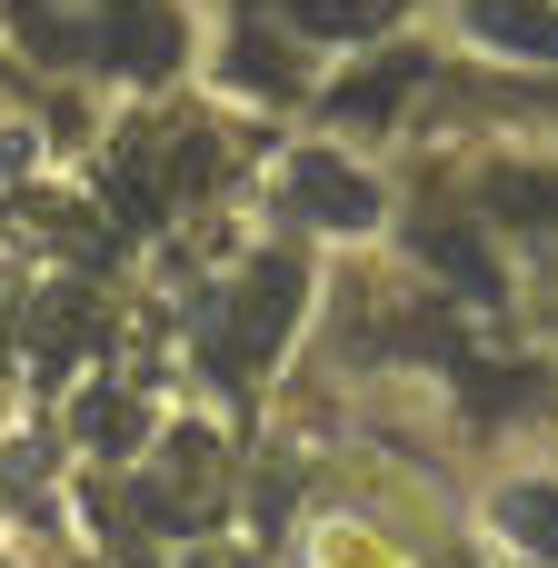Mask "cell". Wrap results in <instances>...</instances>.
<instances>
[{
  "label": "cell",
  "mask_w": 558,
  "mask_h": 568,
  "mask_svg": "<svg viewBox=\"0 0 558 568\" xmlns=\"http://www.w3.org/2000/svg\"><path fill=\"white\" fill-rule=\"evenodd\" d=\"M300 260H260L250 280H240V310H230V339H220V359L230 369H260L280 339H290V320H300Z\"/></svg>",
  "instance_id": "obj_1"
},
{
  "label": "cell",
  "mask_w": 558,
  "mask_h": 568,
  "mask_svg": "<svg viewBox=\"0 0 558 568\" xmlns=\"http://www.w3.org/2000/svg\"><path fill=\"white\" fill-rule=\"evenodd\" d=\"M290 210L319 220V230H369V220H379V190H369V170H349L339 150H300V160H290Z\"/></svg>",
  "instance_id": "obj_2"
},
{
  "label": "cell",
  "mask_w": 558,
  "mask_h": 568,
  "mask_svg": "<svg viewBox=\"0 0 558 568\" xmlns=\"http://www.w3.org/2000/svg\"><path fill=\"white\" fill-rule=\"evenodd\" d=\"M210 489H220V439H210V429H180V439H170V479H150V489H140V519H160V529H170V519H180V509H200Z\"/></svg>",
  "instance_id": "obj_3"
},
{
  "label": "cell",
  "mask_w": 558,
  "mask_h": 568,
  "mask_svg": "<svg viewBox=\"0 0 558 568\" xmlns=\"http://www.w3.org/2000/svg\"><path fill=\"white\" fill-rule=\"evenodd\" d=\"M469 30H479L489 50L558 60V0H469Z\"/></svg>",
  "instance_id": "obj_4"
},
{
  "label": "cell",
  "mask_w": 558,
  "mask_h": 568,
  "mask_svg": "<svg viewBox=\"0 0 558 568\" xmlns=\"http://www.w3.org/2000/svg\"><path fill=\"white\" fill-rule=\"evenodd\" d=\"M499 529H509L529 559H558V489H539V479L499 489Z\"/></svg>",
  "instance_id": "obj_5"
},
{
  "label": "cell",
  "mask_w": 558,
  "mask_h": 568,
  "mask_svg": "<svg viewBox=\"0 0 558 568\" xmlns=\"http://www.w3.org/2000/svg\"><path fill=\"white\" fill-rule=\"evenodd\" d=\"M140 429H150L140 399H120V389H90V399H80V439H90V449H140Z\"/></svg>",
  "instance_id": "obj_6"
},
{
  "label": "cell",
  "mask_w": 558,
  "mask_h": 568,
  "mask_svg": "<svg viewBox=\"0 0 558 568\" xmlns=\"http://www.w3.org/2000/svg\"><path fill=\"white\" fill-rule=\"evenodd\" d=\"M20 329H30V349H50V359H60V349H70L80 329H90V300H80V290H50V300H40V310H30Z\"/></svg>",
  "instance_id": "obj_7"
},
{
  "label": "cell",
  "mask_w": 558,
  "mask_h": 568,
  "mask_svg": "<svg viewBox=\"0 0 558 568\" xmlns=\"http://www.w3.org/2000/svg\"><path fill=\"white\" fill-rule=\"evenodd\" d=\"M290 10H300L310 30H329V40H349V30H379L399 0H290Z\"/></svg>",
  "instance_id": "obj_8"
},
{
  "label": "cell",
  "mask_w": 558,
  "mask_h": 568,
  "mask_svg": "<svg viewBox=\"0 0 558 568\" xmlns=\"http://www.w3.org/2000/svg\"><path fill=\"white\" fill-rule=\"evenodd\" d=\"M190 568H250V559H230V549H200V559H190Z\"/></svg>",
  "instance_id": "obj_9"
},
{
  "label": "cell",
  "mask_w": 558,
  "mask_h": 568,
  "mask_svg": "<svg viewBox=\"0 0 558 568\" xmlns=\"http://www.w3.org/2000/svg\"><path fill=\"white\" fill-rule=\"evenodd\" d=\"M20 150H30V140H0V170H10V160H20Z\"/></svg>",
  "instance_id": "obj_10"
}]
</instances>
